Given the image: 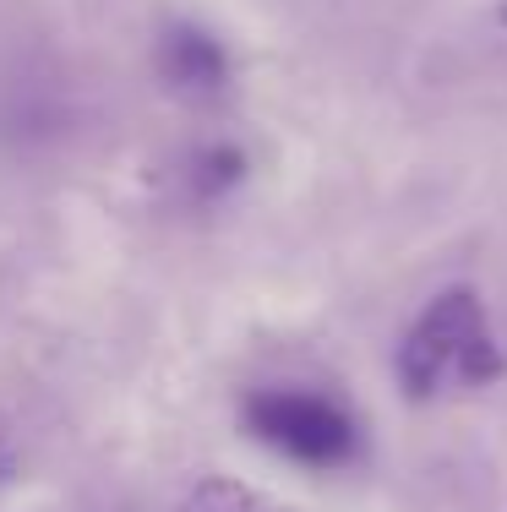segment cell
<instances>
[{"label":"cell","instance_id":"277c9868","mask_svg":"<svg viewBox=\"0 0 507 512\" xmlns=\"http://www.w3.org/2000/svg\"><path fill=\"white\" fill-rule=\"evenodd\" d=\"M240 175H246V153L235 142H208V148L191 153L186 186H191V197H224V191L240 186Z\"/></svg>","mask_w":507,"mask_h":512},{"label":"cell","instance_id":"8992f818","mask_svg":"<svg viewBox=\"0 0 507 512\" xmlns=\"http://www.w3.org/2000/svg\"><path fill=\"white\" fill-rule=\"evenodd\" d=\"M497 17H502V22H507V0H502V6H497Z\"/></svg>","mask_w":507,"mask_h":512},{"label":"cell","instance_id":"5b68a950","mask_svg":"<svg viewBox=\"0 0 507 512\" xmlns=\"http://www.w3.org/2000/svg\"><path fill=\"white\" fill-rule=\"evenodd\" d=\"M175 512H268V502L240 480H202Z\"/></svg>","mask_w":507,"mask_h":512},{"label":"cell","instance_id":"7a4b0ae2","mask_svg":"<svg viewBox=\"0 0 507 512\" xmlns=\"http://www.w3.org/2000/svg\"><path fill=\"white\" fill-rule=\"evenodd\" d=\"M246 425L257 442L279 447L284 458L311 463V469H338L355 458L360 425L344 404L322 393H295V387H262L246 398Z\"/></svg>","mask_w":507,"mask_h":512},{"label":"cell","instance_id":"6da1fadb","mask_svg":"<svg viewBox=\"0 0 507 512\" xmlns=\"http://www.w3.org/2000/svg\"><path fill=\"white\" fill-rule=\"evenodd\" d=\"M398 387L409 398H431L442 387H486L507 371L497 338L486 327V306L475 289H442L398 344Z\"/></svg>","mask_w":507,"mask_h":512},{"label":"cell","instance_id":"3957f363","mask_svg":"<svg viewBox=\"0 0 507 512\" xmlns=\"http://www.w3.org/2000/svg\"><path fill=\"white\" fill-rule=\"evenodd\" d=\"M159 71L169 88H180V93H219L229 77V55L208 28H186L180 22L159 44Z\"/></svg>","mask_w":507,"mask_h":512}]
</instances>
